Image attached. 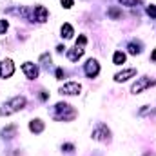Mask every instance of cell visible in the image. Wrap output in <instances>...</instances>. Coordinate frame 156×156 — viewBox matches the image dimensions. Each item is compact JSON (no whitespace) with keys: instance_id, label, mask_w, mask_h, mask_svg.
<instances>
[{"instance_id":"cell-15","label":"cell","mask_w":156,"mask_h":156,"mask_svg":"<svg viewBox=\"0 0 156 156\" xmlns=\"http://www.w3.org/2000/svg\"><path fill=\"white\" fill-rule=\"evenodd\" d=\"M73 35H75V29H73L71 24H64V26L60 27V37H62L64 40L73 38Z\"/></svg>"},{"instance_id":"cell-28","label":"cell","mask_w":156,"mask_h":156,"mask_svg":"<svg viewBox=\"0 0 156 156\" xmlns=\"http://www.w3.org/2000/svg\"><path fill=\"white\" fill-rule=\"evenodd\" d=\"M64 49H66V45H56V53H60V55H62V53H64Z\"/></svg>"},{"instance_id":"cell-23","label":"cell","mask_w":156,"mask_h":156,"mask_svg":"<svg viewBox=\"0 0 156 156\" xmlns=\"http://www.w3.org/2000/svg\"><path fill=\"white\" fill-rule=\"evenodd\" d=\"M7 29H9V22L7 20H0V35H5Z\"/></svg>"},{"instance_id":"cell-21","label":"cell","mask_w":156,"mask_h":156,"mask_svg":"<svg viewBox=\"0 0 156 156\" xmlns=\"http://www.w3.org/2000/svg\"><path fill=\"white\" fill-rule=\"evenodd\" d=\"M62 151L67 153V154H71V153H75V145L73 144H62Z\"/></svg>"},{"instance_id":"cell-20","label":"cell","mask_w":156,"mask_h":156,"mask_svg":"<svg viewBox=\"0 0 156 156\" xmlns=\"http://www.w3.org/2000/svg\"><path fill=\"white\" fill-rule=\"evenodd\" d=\"M147 115H156V109H149V105L140 109V116H147Z\"/></svg>"},{"instance_id":"cell-14","label":"cell","mask_w":156,"mask_h":156,"mask_svg":"<svg viewBox=\"0 0 156 156\" xmlns=\"http://www.w3.org/2000/svg\"><path fill=\"white\" fill-rule=\"evenodd\" d=\"M142 51H144V44L140 40H131L127 44V53L129 55H140Z\"/></svg>"},{"instance_id":"cell-10","label":"cell","mask_w":156,"mask_h":156,"mask_svg":"<svg viewBox=\"0 0 156 156\" xmlns=\"http://www.w3.org/2000/svg\"><path fill=\"white\" fill-rule=\"evenodd\" d=\"M16 133H18V125L9 123V125H5V127L0 131V138H2V140H13V138L16 136Z\"/></svg>"},{"instance_id":"cell-9","label":"cell","mask_w":156,"mask_h":156,"mask_svg":"<svg viewBox=\"0 0 156 156\" xmlns=\"http://www.w3.org/2000/svg\"><path fill=\"white\" fill-rule=\"evenodd\" d=\"M22 71H24V75L26 78H29V80H35V78H38V66L37 64H33V62H24L22 64Z\"/></svg>"},{"instance_id":"cell-29","label":"cell","mask_w":156,"mask_h":156,"mask_svg":"<svg viewBox=\"0 0 156 156\" xmlns=\"http://www.w3.org/2000/svg\"><path fill=\"white\" fill-rule=\"evenodd\" d=\"M151 60H153V62H156V49L153 51V55H151Z\"/></svg>"},{"instance_id":"cell-6","label":"cell","mask_w":156,"mask_h":156,"mask_svg":"<svg viewBox=\"0 0 156 156\" xmlns=\"http://www.w3.org/2000/svg\"><path fill=\"white\" fill-rule=\"evenodd\" d=\"M80 91H82V85L78 82H67L60 87V94H66V96H76L80 94Z\"/></svg>"},{"instance_id":"cell-1","label":"cell","mask_w":156,"mask_h":156,"mask_svg":"<svg viewBox=\"0 0 156 156\" xmlns=\"http://www.w3.org/2000/svg\"><path fill=\"white\" fill-rule=\"evenodd\" d=\"M76 116H78L76 109L71 104H67V102H58L51 109V118L56 120V122H71Z\"/></svg>"},{"instance_id":"cell-24","label":"cell","mask_w":156,"mask_h":156,"mask_svg":"<svg viewBox=\"0 0 156 156\" xmlns=\"http://www.w3.org/2000/svg\"><path fill=\"white\" fill-rule=\"evenodd\" d=\"M145 11H147V15H149L151 18H156V5H154V4L147 5V9H145Z\"/></svg>"},{"instance_id":"cell-5","label":"cell","mask_w":156,"mask_h":156,"mask_svg":"<svg viewBox=\"0 0 156 156\" xmlns=\"http://www.w3.org/2000/svg\"><path fill=\"white\" fill-rule=\"evenodd\" d=\"M83 73L87 78H96L100 75V64L96 58H89L85 64H83Z\"/></svg>"},{"instance_id":"cell-12","label":"cell","mask_w":156,"mask_h":156,"mask_svg":"<svg viewBox=\"0 0 156 156\" xmlns=\"http://www.w3.org/2000/svg\"><path fill=\"white\" fill-rule=\"evenodd\" d=\"M83 53H85V49L83 47H78V45H75L73 49H69L66 55H67V58L71 60V62H78L82 56H83Z\"/></svg>"},{"instance_id":"cell-2","label":"cell","mask_w":156,"mask_h":156,"mask_svg":"<svg viewBox=\"0 0 156 156\" xmlns=\"http://www.w3.org/2000/svg\"><path fill=\"white\" fill-rule=\"evenodd\" d=\"M26 104H27L26 96H22V94L13 96V98H9V100L0 107V116H11V115H15V113L22 111V109L26 107Z\"/></svg>"},{"instance_id":"cell-26","label":"cell","mask_w":156,"mask_h":156,"mask_svg":"<svg viewBox=\"0 0 156 156\" xmlns=\"http://www.w3.org/2000/svg\"><path fill=\"white\" fill-rule=\"evenodd\" d=\"M55 76H56V80H64V78H66V71H64L62 67H58V69L55 71Z\"/></svg>"},{"instance_id":"cell-22","label":"cell","mask_w":156,"mask_h":156,"mask_svg":"<svg viewBox=\"0 0 156 156\" xmlns=\"http://www.w3.org/2000/svg\"><path fill=\"white\" fill-rule=\"evenodd\" d=\"M85 44H87V37L85 35H80L76 38V44L75 45H78V47H85Z\"/></svg>"},{"instance_id":"cell-4","label":"cell","mask_w":156,"mask_h":156,"mask_svg":"<svg viewBox=\"0 0 156 156\" xmlns=\"http://www.w3.org/2000/svg\"><path fill=\"white\" fill-rule=\"evenodd\" d=\"M153 85H156L154 80H151L149 76H142V78H138V80L133 83L131 93H133V94H140L142 91H145V89H149V87H153Z\"/></svg>"},{"instance_id":"cell-8","label":"cell","mask_w":156,"mask_h":156,"mask_svg":"<svg viewBox=\"0 0 156 156\" xmlns=\"http://www.w3.org/2000/svg\"><path fill=\"white\" fill-rule=\"evenodd\" d=\"M47 16H49L47 7H44V5H35V7H33L31 20H37V22H40V24H44V22L47 20Z\"/></svg>"},{"instance_id":"cell-3","label":"cell","mask_w":156,"mask_h":156,"mask_svg":"<svg viewBox=\"0 0 156 156\" xmlns=\"http://www.w3.org/2000/svg\"><path fill=\"white\" fill-rule=\"evenodd\" d=\"M91 138L94 140V142H109L111 140V129L105 125V123H96L94 125V129H93V133H91Z\"/></svg>"},{"instance_id":"cell-30","label":"cell","mask_w":156,"mask_h":156,"mask_svg":"<svg viewBox=\"0 0 156 156\" xmlns=\"http://www.w3.org/2000/svg\"><path fill=\"white\" fill-rule=\"evenodd\" d=\"M144 156H151V154H149V153H147V154H144Z\"/></svg>"},{"instance_id":"cell-17","label":"cell","mask_w":156,"mask_h":156,"mask_svg":"<svg viewBox=\"0 0 156 156\" xmlns=\"http://www.w3.org/2000/svg\"><path fill=\"white\" fill-rule=\"evenodd\" d=\"M125 58H127V56H125L123 51H116V53L113 55V64H115V66H122V64H125Z\"/></svg>"},{"instance_id":"cell-16","label":"cell","mask_w":156,"mask_h":156,"mask_svg":"<svg viewBox=\"0 0 156 156\" xmlns=\"http://www.w3.org/2000/svg\"><path fill=\"white\" fill-rule=\"evenodd\" d=\"M107 16H109L111 20H118V18H122V9H120L118 5H111V7H107Z\"/></svg>"},{"instance_id":"cell-7","label":"cell","mask_w":156,"mask_h":156,"mask_svg":"<svg viewBox=\"0 0 156 156\" xmlns=\"http://www.w3.org/2000/svg\"><path fill=\"white\" fill-rule=\"evenodd\" d=\"M13 73H15V64H13V60L11 58H5V60H2L0 62V78H11L13 76Z\"/></svg>"},{"instance_id":"cell-27","label":"cell","mask_w":156,"mask_h":156,"mask_svg":"<svg viewBox=\"0 0 156 156\" xmlns=\"http://www.w3.org/2000/svg\"><path fill=\"white\" fill-rule=\"evenodd\" d=\"M47 98H49V94H47L45 91H42V93H40V100H42V102H45Z\"/></svg>"},{"instance_id":"cell-11","label":"cell","mask_w":156,"mask_h":156,"mask_svg":"<svg viewBox=\"0 0 156 156\" xmlns=\"http://www.w3.org/2000/svg\"><path fill=\"white\" fill-rule=\"evenodd\" d=\"M136 76V69L134 67H131V69H123V71H120L115 75V82L116 83H122V82H127L129 78Z\"/></svg>"},{"instance_id":"cell-19","label":"cell","mask_w":156,"mask_h":156,"mask_svg":"<svg viewBox=\"0 0 156 156\" xmlns=\"http://www.w3.org/2000/svg\"><path fill=\"white\" fill-rule=\"evenodd\" d=\"M40 64H44V66H49V64H51V55H49V53H44V55H40Z\"/></svg>"},{"instance_id":"cell-25","label":"cell","mask_w":156,"mask_h":156,"mask_svg":"<svg viewBox=\"0 0 156 156\" xmlns=\"http://www.w3.org/2000/svg\"><path fill=\"white\" fill-rule=\"evenodd\" d=\"M60 4H62L64 9H71L75 5V0H60Z\"/></svg>"},{"instance_id":"cell-13","label":"cell","mask_w":156,"mask_h":156,"mask_svg":"<svg viewBox=\"0 0 156 156\" xmlns=\"http://www.w3.org/2000/svg\"><path fill=\"white\" fill-rule=\"evenodd\" d=\"M44 129H45V123H44L40 118H33V120L29 122V131H31L33 134H40V133H44Z\"/></svg>"},{"instance_id":"cell-18","label":"cell","mask_w":156,"mask_h":156,"mask_svg":"<svg viewBox=\"0 0 156 156\" xmlns=\"http://www.w3.org/2000/svg\"><path fill=\"white\" fill-rule=\"evenodd\" d=\"M122 5H127V7H134V5H140L142 0H118Z\"/></svg>"}]
</instances>
